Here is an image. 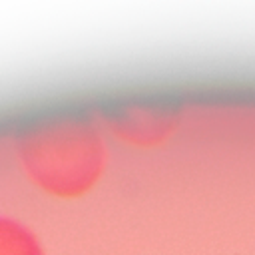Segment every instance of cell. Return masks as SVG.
<instances>
[{
	"mask_svg": "<svg viewBox=\"0 0 255 255\" xmlns=\"http://www.w3.org/2000/svg\"><path fill=\"white\" fill-rule=\"evenodd\" d=\"M26 179L54 197H78L90 191L106 165L98 131L80 120H58L26 131L16 143Z\"/></svg>",
	"mask_w": 255,
	"mask_h": 255,
	"instance_id": "1",
	"label": "cell"
},
{
	"mask_svg": "<svg viewBox=\"0 0 255 255\" xmlns=\"http://www.w3.org/2000/svg\"><path fill=\"white\" fill-rule=\"evenodd\" d=\"M0 255H46V251L26 223L0 213Z\"/></svg>",
	"mask_w": 255,
	"mask_h": 255,
	"instance_id": "2",
	"label": "cell"
}]
</instances>
